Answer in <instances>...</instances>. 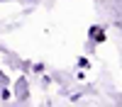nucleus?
Returning a JSON list of instances; mask_svg holds the SVG:
<instances>
[]
</instances>
